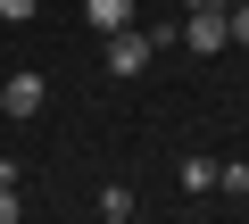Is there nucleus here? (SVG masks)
I'll list each match as a JSON object with an SVG mask.
<instances>
[{"instance_id":"nucleus-1","label":"nucleus","mask_w":249,"mask_h":224,"mask_svg":"<svg viewBox=\"0 0 249 224\" xmlns=\"http://www.w3.org/2000/svg\"><path fill=\"white\" fill-rule=\"evenodd\" d=\"M42 100H50V83H42L34 67H17V75H0V108H9V117H42Z\"/></svg>"},{"instance_id":"nucleus-2","label":"nucleus","mask_w":249,"mask_h":224,"mask_svg":"<svg viewBox=\"0 0 249 224\" xmlns=\"http://www.w3.org/2000/svg\"><path fill=\"white\" fill-rule=\"evenodd\" d=\"M150 58H158V42H150V34H133V25L108 34V75H142Z\"/></svg>"},{"instance_id":"nucleus-3","label":"nucleus","mask_w":249,"mask_h":224,"mask_svg":"<svg viewBox=\"0 0 249 224\" xmlns=\"http://www.w3.org/2000/svg\"><path fill=\"white\" fill-rule=\"evenodd\" d=\"M183 42H191V50H199V58H216V50H232V25H224V17H208V9H199V17H183Z\"/></svg>"},{"instance_id":"nucleus-4","label":"nucleus","mask_w":249,"mask_h":224,"mask_svg":"<svg viewBox=\"0 0 249 224\" xmlns=\"http://www.w3.org/2000/svg\"><path fill=\"white\" fill-rule=\"evenodd\" d=\"M83 17L100 34H124V25H133V0H83Z\"/></svg>"},{"instance_id":"nucleus-5","label":"nucleus","mask_w":249,"mask_h":224,"mask_svg":"<svg viewBox=\"0 0 249 224\" xmlns=\"http://www.w3.org/2000/svg\"><path fill=\"white\" fill-rule=\"evenodd\" d=\"M183 191H216V158H183Z\"/></svg>"},{"instance_id":"nucleus-6","label":"nucleus","mask_w":249,"mask_h":224,"mask_svg":"<svg viewBox=\"0 0 249 224\" xmlns=\"http://www.w3.org/2000/svg\"><path fill=\"white\" fill-rule=\"evenodd\" d=\"M216 191H232V199H241V191H249V166H241V158H216Z\"/></svg>"},{"instance_id":"nucleus-7","label":"nucleus","mask_w":249,"mask_h":224,"mask_svg":"<svg viewBox=\"0 0 249 224\" xmlns=\"http://www.w3.org/2000/svg\"><path fill=\"white\" fill-rule=\"evenodd\" d=\"M34 9H42V0H0V25H25Z\"/></svg>"},{"instance_id":"nucleus-8","label":"nucleus","mask_w":249,"mask_h":224,"mask_svg":"<svg viewBox=\"0 0 249 224\" xmlns=\"http://www.w3.org/2000/svg\"><path fill=\"white\" fill-rule=\"evenodd\" d=\"M0 224H25V207H17V183H0Z\"/></svg>"},{"instance_id":"nucleus-9","label":"nucleus","mask_w":249,"mask_h":224,"mask_svg":"<svg viewBox=\"0 0 249 224\" xmlns=\"http://www.w3.org/2000/svg\"><path fill=\"white\" fill-rule=\"evenodd\" d=\"M224 25H232V42L249 50V0H241V9H224Z\"/></svg>"},{"instance_id":"nucleus-10","label":"nucleus","mask_w":249,"mask_h":224,"mask_svg":"<svg viewBox=\"0 0 249 224\" xmlns=\"http://www.w3.org/2000/svg\"><path fill=\"white\" fill-rule=\"evenodd\" d=\"M199 9H208V17H224L232 0H183V17H199Z\"/></svg>"},{"instance_id":"nucleus-11","label":"nucleus","mask_w":249,"mask_h":224,"mask_svg":"<svg viewBox=\"0 0 249 224\" xmlns=\"http://www.w3.org/2000/svg\"><path fill=\"white\" fill-rule=\"evenodd\" d=\"M108 224H133V216H108Z\"/></svg>"}]
</instances>
